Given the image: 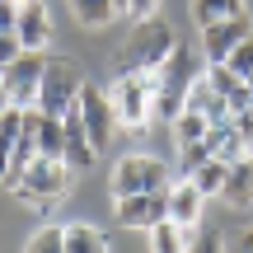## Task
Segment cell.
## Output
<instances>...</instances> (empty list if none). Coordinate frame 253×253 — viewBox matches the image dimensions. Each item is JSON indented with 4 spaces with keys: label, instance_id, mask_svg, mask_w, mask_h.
<instances>
[{
    "label": "cell",
    "instance_id": "d6a6232c",
    "mask_svg": "<svg viewBox=\"0 0 253 253\" xmlns=\"http://www.w3.org/2000/svg\"><path fill=\"white\" fill-rule=\"evenodd\" d=\"M113 9H118V14H126V0H113Z\"/></svg>",
    "mask_w": 253,
    "mask_h": 253
},
{
    "label": "cell",
    "instance_id": "836d02e7",
    "mask_svg": "<svg viewBox=\"0 0 253 253\" xmlns=\"http://www.w3.org/2000/svg\"><path fill=\"white\" fill-rule=\"evenodd\" d=\"M249 99H253V80H249Z\"/></svg>",
    "mask_w": 253,
    "mask_h": 253
},
{
    "label": "cell",
    "instance_id": "e0dca14e",
    "mask_svg": "<svg viewBox=\"0 0 253 253\" xmlns=\"http://www.w3.org/2000/svg\"><path fill=\"white\" fill-rule=\"evenodd\" d=\"M188 244H192V235L178 220H160L150 230V253H188Z\"/></svg>",
    "mask_w": 253,
    "mask_h": 253
},
{
    "label": "cell",
    "instance_id": "f546056e",
    "mask_svg": "<svg viewBox=\"0 0 253 253\" xmlns=\"http://www.w3.org/2000/svg\"><path fill=\"white\" fill-rule=\"evenodd\" d=\"M188 253H225V244H220L216 235H197V239L188 244Z\"/></svg>",
    "mask_w": 253,
    "mask_h": 253
},
{
    "label": "cell",
    "instance_id": "7c38bea8",
    "mask_svg": "<svg viewBox=\"0 0 253 253\" xmlns=\"http://www.w3.org/2000/svg\"><path fill=\"white\" fill-rule=\"evenodd\" d=\"M188 113H197L207 126H225V122H230V103L211 89L207 75H197V80H192V89H188Z\"/></svg>",
    "mask_w": 253,
    "mask_h": 253
},
{
    "label": "cell",
    "instance_id": "1f68e13d",
    "mask_svg": "<svg viewBox=\"0 0 253 253\" xmlns=\"http://www.w3.org/2000/svg\"><path fill=\"white\" fill-rule=\"evenodd\" d=\"M9 113V94H5V80H0V118Z\"/></svg>",
    "mask_w": 253,
    "mask_h": 253
},
{
    "label": "cell",
    "instance_id": "f1b7e54d",
    "mask_svg": "<svg viewBox=\"0 0 253 253\" xmlns=\"http://www.w3.org/2000/svg\"><path fill=\"white\" fill-rule=\"evenodd\" d=\"M19 52H24V42H19L14 33H0V71H5L9 61H19Z\"/></svg>",
    "mask_w": 253,
    "mask_h": 253
},
{
    "label": "cell",
    "instance_id": "7402d4cb",
    "mask_svg": "<svg viewBox=\"0 0 253 253\" xmlns=\"http://www.w3.org/2000/svg\"><path fill=\"white\" fill-rule=\"evenodd\" d=\"M71 9H75V19H80L84 28H103L118 9H113V0H71Z\"/></svg>",
    "mask_w": 253,
    "mask_h": 253
},
{
    "label": "cell",
    "instance_id": "2e32d148",
    "mask_svg": "<svg viewBox=\"0 0 253 253\" xmlns=\"http://www.w3.org/2000/svg\"><path fill=\"white\" fill-rule=\"evenodd\" d=\"M207 145H211V155H216L220 164H239V160L249 155V145H244V136L235 131V122L211 126V131H207Z\"/></svg>",
    "mask_w": 253,
    "mask_h": 253
},
{
    "label": "cell",
    "instance_id": "cb8c5ba5",
    "mask_svg": "<svg viewBox=\"0 0 253 253\" xmlns=\"http://www.w3.org/2000/svg\"><path fill=\"white\" fill-rule=\"evenodd\" d=\"M207 160H216L207 141H192V145H178V169H183V178H192V173H197V169H202V164H207Z\"/></svg>",
    "mask_w": 253,
    "mask_h": 253
},
{
    "label": "cell",
    "instance_id": "277c9868",
    "mask_svg": "<svg viewBox=\"0 0 253 253\" xmlns=\"http://www.w3.org/2000/svg\"><path fill=\"white\" fill-rule=\"evenodd\" d=\"M169 169L150 155H126L113 169V197H141V192H169Z\"/></svg>",
    "mask_w": 253,
    "mask_h": 253
},
{
    "label": "cell",
    "instance_id": "44dd1931",
    "mask_svg": "<svg viewBox=\"0 0 253 253\" xmlns=\"http://www.w3.org/2000/svg\"><path fill=\"white\" fill-rule=\"evenodd\" d=\"M225 173H230V164H220V160H207V164H202V169L192 173L188 183L202 192V197H216V192L225 188Z\"/></svg>",
    "mask_w": 253,
    "mask_h": 253
},
{
    "label": "cell",
    "instance_id": "7a4b0ae2",
    "mask_svg": "<svg viewBox=\"0 0 253 253\" xmlns=\"http://www.w3.org/2000/svg\"><path fill=\"white\" fill-rule=\"evenodd\" d=\"M173 47H178V38L164 19H136V28L122 42V75H155Z\"/></svg>",
    "mask_w": 253,
    "mask_h": 253
},
{
    "label": "cell",
    "instance_id": "ba28073f",
    "mask_svg": "<svg viewBox=\"0 0 253 253\" xmlns=\"http://www.w3.org/2000/svg\"><path fill=\"white\" fill-rule=\"evenodd\" d=\"M80 122H84V131H89V145L94 150H103V145L113 141V126H118V113H113V99L99 89V84H84L80 89Z\"/></svg>",
    "mask_w": 253,
    "mask_h": 253
},
{
    "label": "cell",
    "instance_id": "5bb4252c",
    "mask_svg": "<svg viewBox=\"0 0 253 253\" xmlns=\"http://www.w3.org/2000/svg\"><path fill=\"white\" fill-rule=\"evenodd\" d=\"M197 216H202V192L192 188L188 178H178L169 188V220H178L183 230H192V225H197Z\"/></svg>",
    "mask_w": 253,
    "mask_h": 253
},
{
    "label": "cell",
    "instance_id": "ffe728a7",
    "mask_svg": "<svg viewBox=\"0 0 253 253\" xmlns=\"http://www.w3.org/2000/svg\"><path fill=\"white\" fill-rule=\"evenodd\" d=\"M66 253H108V235L94 225H71L66 230Z\"/></svg>",
    "mask_w": 253,
    "mask_h": 253
},
{
    "label": "cell",
    "instance_id": "9a60e30c",
    "mask_svg": "<svg viewBox=\"0 0 253 253\" xmlns=\"http://www.w3.org/2000/svg\"><path fill=\"white\" fill-rule=\"evenodd\" d=\"M220 197H225L230 207H249V202H253V155H244L239 164H230Z\"/></svg>",
    "mask_w": 253,
    "mask_h": 253
},
{
    "label": "cell",
    "instance_id": "4316f807",
    "mask_svg": "<svg viewBox=\"0 0 253 253\" xmlns=\"http://www.w3.org/2000/svg\"><path fill=\"white\" fill-rule=\"evenodd\" d=\"M220 244H225V253H253V230H249V225H239L235 235L220 239Z\"/></svg>",
    "mask_w": 253,
    "mask_h": 253
},
{
    "label": "cell",
    "instance_id": "d4e9b609",
    "mask_svg": "<svg viewBox=\"0 0 253 253\" xmlns=\"http://www.w3.org/2000/svg\"><path fill=\"white\" fill-rule=\"evenodd\" d=\"M24 253H66V230L42 225L33 239H28V249H24Z\"/></svg>",
    "mask_w": 253,
    "mask_h": 253
},
{
    "label": "cell",
    "instance_id": "d6986e66",
    "mask_svg": "<svg viewBox=\"0 0 253 253\" xmlns=\"http://www.w3.org/2000/svg\"><path fill=\"white\" fill-rule=\"evenodd\" d=\"M19 131H24V108H9L5 118H0V178L9 173V160H14Z\"/></svg>",
    "mask_w": 253,
    "mask_h": 253
},
{
    "label": "cell",
    "instance_id": "4fadbf2b",
    "mask_svg": "<svg viewBox=\"0 0 253 253\" xmlns=\"http://www.w3.org/2000/svg\"><path fill=\"white\" fill-rule=\"evenodd\" d=\"M61 122H66V155H61V160L71 164L75 173H80V169H89V164L99 160V150L89 145V131H84V122H80V108H71Z\"/></svg>",
    "mask_w": 253,
    "mask_h": 253
},
{
    "label": "cell",
    "instance_id": "5b68a950",
    "mask_svg": "<svg viewBox=\"0 0 253 253\" xmlns=\"http://www.w3.org/2000/svg\"><path fill=\"white\" fill-rule=\"evenodd\" d=\"M71 164L66 160H47V155H38L33 164H28V173L19 178V188H14V197H24V202H56L66 188H71Z\"/></svg>",
    "mask_w": 253,
    "mask_h": 253
},
{
    "label": "cell",
    "instance_id": "4dcf8cb0",
    "mask_svg": "<svg viewBox=\"0 0 253 253\" xmlns=\"http://www.w3.org/2000/svg\"><path fill=\"white\" fill-rule=\"evenodd\" d=\"M155 9H160V0H126V14L131 19H155Z\"/></svg>",
    "mask_w": 253,
    "mask_h": 253
},
{
    "label": "cell",
    "instance_id": "484cf974",
    "mask_svg": "<svg viewBox=\"0 0 253 253\" xmlns=\"http://www.w3.org/2000/svg\"><path fill=\"white\" fill-rule=\"evenodd\" d=\"M225 66H230V71H235L244 84L253 80V38H244V42H239L235 52H230V61H225Z\"/></svg>",
    "mask_w": 253,
    "mask_h": 253
},
{
    "label": "cell",
    "instance_id": "30bf717a",
    "mask_svg": "<svg viewBox=\"0 0 253 253\" xmlns=\"http://www.w3.org/2000/svg\"><path fill=\"white\" fill-rule=\"evenodd\" d=\"M118 220L126 230H155L169 220V192H141V197H118Z\"/></svg>",
    "mask_w": 253,
    "mask_h": 253
},
{
    "label": "cell",
    "instance_id": "52a82bcc",
    "mask_svg": "<svg viewBox=\"0 0 253 253\" xmlns=\"http://www.w3.org/2000/svg\"><path fill=\"white\" fill-rule=\"evenodd\" d=\"M113 113H118V122L136 126L141 131L145 118H150V99H155V75H122L118 84H113Z\"/></svg>",
    "mask_w": 253,
    "mask_h": 253
},
{
    "label": "cell",
    "instance_id": "603a6c76",
    "mask_svg": "<svg viewBox=\"0 0 253 253\" xmlns=\"http://www.w3.org/2000/svg\"><path fill=\"white\" fill-rule=\"evenodd\" d=\"M207 131H211V126L202 122L197 113H188V108H183V113H178V122H173V145H192V141H207Z\"/></svg>",
    "mask_w": 253,
    "mask_h": 253
},
{
    "label": "cell",
    "instance_id": "8fae6325",
    "mask_svg": "<svg viewBox=\"0 0 253 253\" xmlns=\"http://www.w3.org/2000/svg\"><path fill=\"white\" fill-rule=\"evenodd\" d=\"M14 38L24 42V52H42V47H47V38H52V19H47V5H42V0H24V5H19Z\"/></svg>",
    "mask_w": 253,
    "mask_h": 253
},
{
    "label": "cell",
    "instance_id": "8992f818",
    "mask_svg": "<svg viewBox=\"0 0 253 253\" xmlns=\"http://www.w3.org/2000/svg\"><path fill=\"white\" fill-rule=\"evenodd\" d=\"M42 71H47V56L42 52H19V61H9L5 71H0L5 94H9V108H33V103H38Z\"/></svg>",
    "mask_w": 253,
    "mask_h": 253
},
{
    "label": "cell",
    "instance_id": "6da1fadb",
    "mask_svg": "<svg viewBox=\"0 0 253 253\" xmlns=\"http://www.w3.org/2000/svg\"><path fill=\"white\" fill-rule=\"evenodd\" d=\"M192 80H197V52H192L188 42H178L169 52V61L155 71V99H150V118L160 122H178V113L188 108V89Z\"/></svg>",
    "mask_w": 253,
    "mask_h": 253
},
{
    "label": "cell",
    "instance_id": "ac0fdd59",
    "mask_svg": "<svg viewBox=\"0 0 253 253\" xmlns=\"http://www.w3.org/2000/svg\"><path fill=\"white\" fill-rule=\"evenodd\" d=\"M235 14H244V0H192V19H197V28H211V24L235 19Z\"/></svg>",
    "mask_w": 253,
    "mask_h": 253
},
{
    "label": "cell",
    "instance_id": "9c48e42d",
    "mask_svg": "<svg viewBox=\"0 0 253 253\" xmlns=\"http://www.w3.org/2000/svg\"><path fill=\"white\" fill-rule=\"evenodd\" d=\"M244 38H253V19H249V9H244V14H235V19H220V24L202 28V52H207L211 66H225L230 52H235Z\"/></svg>",
    "mask_w": 253,
    "mask_h": 253
},
{
    "label": "cell",
    "instance_id": "83f0119b",
    "mask_svg": "<svg viewBox=\"0 0 253 253\" xmlns=\"http://www.w3.org/2000/svg\"><path fill=\"white\" fill-rule=\"evenodd\" d=\"M19 5L24 0H0V33H14L19 28Z\"/></svg>",
    "mask_w": 253,
    "mask_h": 253
},
{
    "label": "cell",
    "instance_id": "3957f363",
    "mask_svg": "<svg viewBox=\"0 0 253 253\" xmlns=\"http://www.w3.org/2000/svg\"><path fill=\"white\" fill-rule=\"evenodd\" d=\"M84 71L80 61H71V56H47V71H42V89H38V113H47V118H66V113L80 103V89H84Z\"/></svg>",
    "mask_w": 253,
    "mask_h": 253
}]
</instances>
